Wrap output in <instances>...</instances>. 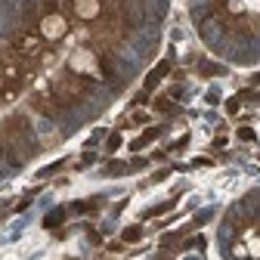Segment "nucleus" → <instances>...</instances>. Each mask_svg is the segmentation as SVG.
<instances>
[{
    "label": "nucleus",
    "mask_w": 260,
    "mask_h": 260,
    "mask_svg": "<svg viewBox=\"0 0 260 260\" xmlns=\"http://www.w3.org/2000/svg\"><path fill=\"white\" fill-rule=\"evenodd\" d=\"M69 72L87 81H106L109 78V59H103L93 47H78L69 56Z\"/></svg>",
    "instance_id": "nucleus-1"
},
{
    "label": "nucleus",
    "mask_w": 260,
    "mask_h": 260,
    "mask_svg": "<svg viewBox=\"0 0 260 260\" xmlns=\"http://www.w3.org/2000/svg\"><path fill=\"white\" fill-rule=\"evenodd\" d=\"M50 90H53V96L59 100V106L65 109V106L84 103V96L90 93V81H87V78H78V75H72V72H62V75L53 78Z\"/></svg>",
    "instance_id": "nucleus-2"
},
{
    "label": "nucleus",
    "mask_w": 260,
    "mask_h": 260,
    "mask_svg": "<svg viewBox=\"0 0 260 260\" xmlns=\"http://www.w3.org/2000/svg\"><path fill=\"white\" fill-rule=\"evenodd\" d=\"M69 28H72L69 19H65L59 10H56V13H44V16L38 19V35H41L47 44H59L65 35H69Z\"/></svg>",
    "instance_id": "nucleus-3"
},
{
    "label": "nucleus",
    "mask_w": 260,
    "mask_h": 260,
    "mask_svg": "<svg viewBox=\"0 0 260 260\" xmlns=\"http://www.w3.org/2000/svg\"><path fill=\"white\" fill-rule=\"evenodd\" d=\"M13 44H16V50H19V56H22L25 62H41V56L47 53V41L38 35V28L22 31V35H19Z\"/></svg>",
    "instance_id": "nucleus-4"
},
{
    "label": "nucleus",
    "mask_w": 260,
    "mask_h": 260,
    "mask_svg": "<svg viewBox=\"0 0 260 260\" xmlns=\"http://www.w3.org/2000/svg\"><path fill=\"white\" fill-rule=\"evenodd\" d=\"M28 106L35 109L38 115H44V118H56V115L62 112V106H59V100L53 96V90H50V87H38V90H31V93H28Z\"/></svg>",
    "instance_id": "nucleus-5"
},
{
    "label": "nucleus",
    "mask_w": 260,
    "mask_h": 260,
    "mask_svg": "<svg viewBox=\"0 0 260 260\" xmlns=\"http://www.w3.org/2000/svg\"><path fill=\"white\" fill-rule=\"evenodd\" d=\"M72 16L81 22L103 19V0H72Z\"/></svg>",
    "instance_id": "nucleus-6"
},
{
    "label": "nucleus",
    "mask_w": 260,
    "mask_h": 260,
    "mask_svg": "<svg viewBox=\"0 0 260 260\" xmlns=\"http://www.w3.org/2000/svg\"><path fill=\"white\" fill-rule=\"evenodd\" d=\"M168 72H171V62H168V59H165V62H158V65H155V69L149 72V78H146V84H143V90H146V93H152V90H155V87H158L161 81H165V78H168Z\"/></svg>",
    "instance_id": "nucleus-7"
},
{
    "label": "nucleus",
    "mask_w": 260,
    "mask_h": 260,
    "mask_svg": "<svg viewBox=\"0 0 260 260\" xmlns=\"http://www.w3.org/2000/svg\"><path fill=\"white\" fill-rule=\"evenodd\" d=\"M158 134H161V130H158V127H149V130H146V134H143L140 140H134V143H130V149H134V152H140V149H146L149 143H155V140H158Z\"/></svg>",
    "instance_id": "nucleus-8"
},
{
    "label": "nucleus",
    "mask_w": 260,
    "mask_h": 260,
    "mask_svg": "<svg viewBox=\"0 0 260 260\" xmlns=\"http://www.w3.org/2000/svg\"><path fill=\"white\" fill-rule=\"evenodd\" d=\"M143 124H149V112H143V109H134L130 118L124 121V127H143Z\"/></svg>",
    "instance_id": "nucleus-9"
},
{
    "label": "nucleus",
    "mask_w": 260,
    "mask_h": 260,
    "mask_svg": "<svg viewBox=\"0 0 260 260\" xmlns=\"http://www.w3.org/2000/svg\"><path fill=\"white\" fill-rule=\"evenodd\" d=\"M143 239V226H127V230L121 233V242L124 245H134V242H140Z\"/></svg>",
    "instance_id": "nucleus-10"
},
{
    "label": "nucleus",
    "mask_w": 260,
    "mask_h": 260,
    "mask_svg": "<svg viewBox=\"0 0 260 260\" xmlns=\"http://www.w3.org/2000/svg\"><path fill=\"white\" fill-rule=\"evenodd\" d=\"M62 217H65V211H53V214L44 220V226H47V230H53V226H59V223H62Z\"/></svg>",
    "instance_id": "nucleus-11"
},
{
    "label": "nucleus",
    "mask_w": 260,
    "mask_h": 260,
    "mask_svg": "<svg viewBox=\"0 0 260 260\" xmlns=\"http://www.w3.org/2000/svg\"><path fill=\"white\" fill-rule=\"evenodd\" d=\"M239 140H242V143H254V140H257V134H254L251 127H242V130H239Z\"/></svg>",
    "instance_id": "nucleus-12"
},
{
    "label": "nucleus",
    "mask_w": 260,
    "mask_h": 260,
    "mask_svg": "<svg viewBox=\"0 0 260 260\" xmlns=\"http://www.w3.org/2000/svg\"><path fill=\"white\" fill-rule=\"evenodd\" d=\"M242 109V100H239V96H233V100H226V112H230V115H236Z\"/></svg>",
    "instance_id": "nucleus-13"
},
{
    "label": "nucleus",
    "mask_w": 260,
    "mask_h": 260,
    "mask_svg": "<svg viewBox=\"0 0 260 260\" xmlns=\"http://www.w3.org/2000/svg\"><path fill=\"white\" fill-rule=\"evenodd\" d=\"M118 146H121V134H118V130H115V134L109 137V143H106V149H109V152H115Z\"/></svg>",
    "instance_id": "nucleus-14"
},
{
    "label": "nucleus",
    "mask_w": 260,
    "mask_h": 260,
    "mask_svg": "<svg viewBox=\"0 0 260 260\" xmlns=\"http://www.w3.org/2000/svg\"><path fill=\"white\" fill-rule=\"evenodd\" d=\"M174 208V202H168V205H158V208H152L149 211V217H158V214H165V211H171Z\"/></svg>",
    "instance_id": "nucleus-15"
},
{
    "label": "nucleus",
    "mask_w": 260,
    "mask_h": 260,
    "mask_svg": "<svg viewBox=\"0 0 260 260\" xmlns=\"http://www.w3.org/2000/svg\"><path fill=\"white\" fill-rule=\"evenodd\" d=\"M202 75H223V65H205Z\"/></svg>",
    "instance_id": "nucleus-16"
},
{
    "label": "nucleus",
    "mask_w": 260,
    "mask_h": 260,
    "mask_svg": "<svg viewBox=\"0 0 260 260\" xmlns=\"http://www.w3.org/2000/svg\"><path fill=\"white\" fill-rule=\"evenodd\" d=\"M254 257H260V239H251V248H248Z\"/></svg>",
    "instance_id": "nucleus-17"
},
{
    "label": "nucleus",
    "mask_w": 260,
    "mask_h": 260,
    "mask_svg": "<svg viewBox=\"0 0 260 260\" xmlns=\"http://www.w3.org/2000/svg\"><path fill=\"white\" fill-rule=\"evenodd\" d=\"M155 109H158V112H171V103H168V100H158Z\"/></svg>",
    "instance_id": "nucleus-18"
},
{
    "label": "nucleus",
    "mask_w": 260,
    "mask_h": 260,
    "mask_svg": "<svg viewBox=\"0 0 260 260\" xmlns=\"http://www.w3.org/2000/svg\"><path fill=\"white\" fill-rule=\"evenodd\" d=\"M233 254H236V257H245V254H248V248H242V245H236V248H233Z\"/></svg>",
    "instance_id": "nucleus-19"
},
{
    "label": "nucleus",
    "mask_w": 260,
    "mask_h": 260,
    "mask_svg": "<svg viewBox=\"0 0 260 260\" xmlns=\"http://www.w3.org/2000/svg\"><path fill=\"white\" fill-rule=\"evenodd\" d=\"M7 87V81H4V69H0V90H4Z\"/></svg>",
    "instance_id": "nucleus-20"
},
{
    "label": "nucleus",
    "mask_w": 260,
    "mask_h": 260,
    "mask_svg": "<svg viewBox=\"0 0 260 260\" xmlns=\"http://www.w3.org/2000/svg\"><path fill=\"white\" fill-rule=\"evenodd\" d=\"M254 84H257V87H260V75H257V78H254Z\"/></svg>",
    "instance_id": "nucleus-21"
}]
</instances>
